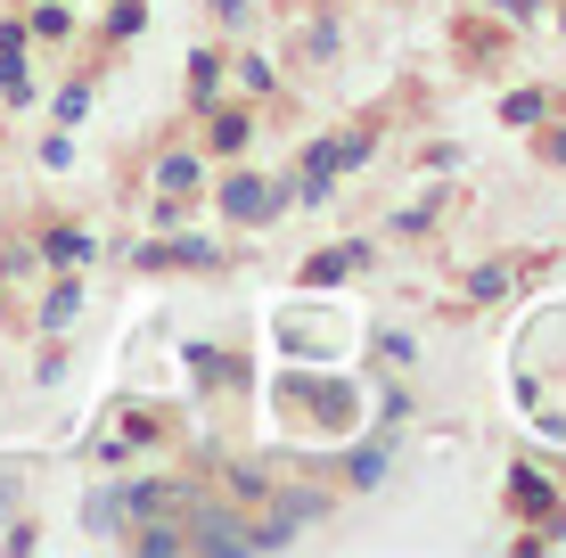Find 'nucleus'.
Wrapping results in <instances>:
<instances>
[{
    "label": "nucleus",
    "mask_w": 566,
    "mask_h": 558,
    "mask_svg": "<svg viewBox=\"0 0 566 558\" xmlns=\"http://www.w3.org/2000/svg\"><path fill=\"white\" fill-rule=\"evenodd\" d=\"M222 206H230L239 222H263V214H280V189H263V181H230V189H222Z\"/></svg>",
    "instance_id": "obj_1"
},
{
    "label": "nucleus",
    "mask_w": 566,
    "mask_h": 558,
    "mask_svg": "<svg viewBox=\"0 0 566 558\" xmlns=\"http://www.w3.org/2000/svg\"><path fill=\"white\" fill-rule=\"evenodd\" d=\"M50 263H91V239H83V230H57V239H50Z\"/></svg>",
    "instance_id": "obj_4"
},
{
    "label": "nucleus",
    "mask_w": 566,
    "mask_h": 558,
    "mask_svg": "<svg viewBox=\"0 0 566 558\" xmlns=\"http://www.w3.org/2000/svg\"><path fill=\"white\" fill-rule=\"evenodd\" d=\"M213 148H247V115H222V124H213Z\"/></svg>",
    "instance_id": "obj_5"
},
{
    "label": "nucleus",
    "mask_w": 566,
    "mask_h": 558,
    "mask_svg": "<svg viewBox=\"0 0 566 558\" xmlns=\"http://www.w3.org/2000/svg\"><path fill=\"white\" fill-rule=\"evenodd\" d=\"M74 313H83V287H57V296H50V329H74Z\"/></svg>",
    "instance_id": "obj_3"
},
{
    "label": "nucleus",
    "mask_w": 566,
    "mask_h": 558,
    "mask_svg": "<svg viewBox=\"0 0 566 558\" xmlns=\"http://www.w3.org/2000/svg\"><path fill=\"white\" fill-rule=\"evenodd\" d=\"M156 181H165V198H189V189H198V157H165Z\"/></svg>",
    "instance_id": "obj_2"
}]
</instances>
